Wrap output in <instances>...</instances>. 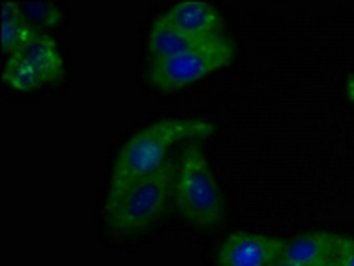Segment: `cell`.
I'll list each match as a JSON object with an SVG mask.
<instances>
[{"instance_id":"obj_1","label":"cell","mask_w":354,"mask_h":266,"mask_svg":"<svg viewBox=\"0 0 354 266\" xmlns=\"http://www.w3.org/2000/svg\"><path fill=\"white\" fill-rule=\"evenodd\" d=\"M216 132L210 121L196 117H166L150 123L130 135L118 153L105 206L116 203L118 197L136 181L157 171L166 163L167 151L185 141H201Z\"/></svg>"},{"instance_id":"obj_2","label":"cell","mask_w":354,"mask_h":266,"mask_svg":"<svg viewBox=\"0 0 354 266\" xmlns=\"http://www.w3.org/2000/svg\"><path fill=\"white\" fill-rule=\"evenodd\" d=\"M180 160L167 158L157 171L130 185L116 203L105 206L109 233L130 238L153 227L175 204V181Z\"/></svg>"},{"instance_id":"obj_3","label":"cell","mask_w":354,"mask_h":266,"mask_svg":"<svg viewBox=\"0 0 354 266\" xmlns=\"http://www.w3.org/2000/svg\"><path fill=\"white\" fill-rule=\"evenodd\" d=\"M175 208L198 229L217 227L225 216V201L200 141H189L180 156Z\"/></svg>"},{"instance_id":"obj_4","label":"cell","mask_w":354,"mask_h":266,"mask_svg":"<svg viewBox=\"0 0 354 266\" xmlns=\"http://www.w3.org/2000/svg\"><path fill=\"white\" fill-rule=\"evenodd\" d=\"M237 54L234 39L225 32L178 54L150 59L146 80L162 92L185 89L214 71L230 66Z\"/></svg>"},{"instance_id":"obj_5","label":"cell","mask_w":354,"mask_h":266,"mask_svg":"<svg viewBox=\"0 0 354 266\" xmlns=\"http://www.w3.org/2000/svg\"><path fill=\"white\" fill-rule=\"evenodd\" d=\"M281 238L232 233L217 250V266H272L283 256Z\"/></svg>"},{"instance_id":"obj_6","label":"cell","mask_w":354,"mask_h":266,"mask_svg":"<svg viewBox=\"0 0 354 266\" xmlns=\"http://www.w3.org/2000/svg\"><path fill=\"white\" fill-rule=\"evenodd\" d=\"M157 18L166 25L192 34V36H216V34H223V29H225V18L221 11L205 0L176 2Z\"/></svg>"},{"instance_id":"obj_7","label":"cell","mask_w":354,"mask_h":266,"mask_svg":"<svg viewBox=\"0 0 354 266\" xmlns=\"http://www.w3.org/2000/svg\"><path fill=\"white\" fill-rule=\"evenodd\" d=\"M338 243L340 236L337 234L313 231L285 241L281 258L299 266H328L335 261Z\"/></svg>"},{"instance_id":"obj_8","label":"cell","mask_w":354,"mask_h":266,"mask_svg":"<svg viewBox=\"0 0 354 266\" xmlns=\"http://www.w3.org/2000/svg\"><path fill=\"white\" fill-rule=\"evenodd\" d=\"M20 55L26 57L38 70L45 83L57 85L64 80L66 70H64L63 55H61L55 39L52 38L50 34H46L45 30H39L38 36L20 52Z\"/></svg>"},{"instance_id":"obj_9","label":"cell","mask_w":354,"mask_h":266,"mask_svg":"<svg viewBox=\"0 0 354 266\" xmlns=\"http://www.w3.org/2000/svg\"><path fill=\"white\" fill-rule=\"evenodd\" d=\"M0 32H2V50L13 55L20 54L38 36L39 29L30 23L20 2L4 0L0 6Z\"/></svg>"},{"instance_id":"obj_10","label":"cell","mask_w":354,"mask_h":266,"mask_svg":"<svg viewBox=\"0 0 354 266\" xmlns=\"http://www.w3.org/2000/svg\"><path fill=\"white\" fill-rule=\"evenodd\" d=\"M214 36H192V34L182 32V30L173 29L158 18H155L150 27L148 39H146V50H148L150 59H157L189 50L192 46L201 45V43L209 41Z\"/></svg>"},{"instance_id":"obj_11","label":"cell","mask_w":354,"mask_h":266,"mask_svg":"<svg viewBox=\"0 0 354 266\" xmlns=\"http://www.w3.org/2000/svg\"><path fill=\"white\" fill-rule=\"evenodd\" d=\"M2 80L8 83L9 88L21 92L34 91V89L45 85V80L39 75L38 70L20 54L9 55L4 70H2Z\"/></svg>"},{"instance_id":"obj_12","label":"cell","mask_w":354,"mask_h":266,"mask_svg":"<svg viewBox=\"0 0 354 266\" xmlns=\"http://www.w3.org/2000/svg\"><path fill=\"white\" fill-rule=\"evenodd\" d=\"M20 6L36 29L39 27L54 29V27L61 25V21H63V11L52 2H20Z\"/></svg>"},{"instance_id":"obj_13","label":"cell","mask_w":354,"mask_h":266,"mask_svg":"<svg viewBox=\"0 0 354 266\" xmlns=\"http://www.w3.org/2000/svg\"><path fill=\"white\" fill-rule=\"evenodd\" d=\"M335 263L337 266H354V238L340 236Z\"/></svg>"},{"instance_id":"obj_14","label":"cell","mask_w":354,"mask_h":266,"mask_svg":"<svg viewBox=\"0 0 354 266\" xmlns=\"http://www.w3.org/2000/svg\"><path fill=\"white\" fill-rule=\"evenodd\" d=\"M346 94H347V98H349V100L354 103V75H351L349 79H347Z\"/></svg>"},{"instance_id":"obj_15","label":"cell","mask_w":354,"mask_h":266,"mask_svg":"<svg viewBox=\"0 0 354 266\" xmlns=\"http://www.w3.org/2000/svg\"><path fill=\"white\" fill-rule=\"evenodd\" d=\"M272 266H299V265H296V263L287 261V259H283V258H279L278 261H276L274 265H272Z\"/></svg>"},{"instance_id":"obj_16","label":"cell","mask_w":354,"mask_h":266,"mask_svg":"<svg viewBox=\"0 0 354 266\" xmlns=\"http://www.w3.org/2000/svg\"><path fill=\"white\" fill-rule=\"evenodd\" d=\"M333 263H335V261H333ZM333 263H329V265H328V266H333Z\"/></svg>"},{"instance_id":"obj_17","label":"cell","mask_w":354,"mask_h":266,"mask_svg":"<svg viewBox=\"0 0 354 266\" xmlns=\"http://www.w3.org/2000/svg\"><path fill=\"white\" fill-rule=\"evenodd\" d=\"M333 266H337V263H333Z\"/></svg>"}]
</instances>
